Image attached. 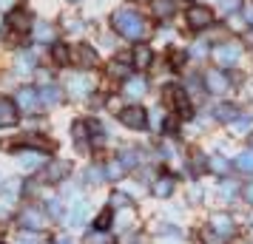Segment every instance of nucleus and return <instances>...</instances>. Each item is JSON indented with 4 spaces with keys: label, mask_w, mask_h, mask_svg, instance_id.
Segmentation results:
<instances>
[{
    "label": "nucleus",
    "mask_w": 253,
    "mask_h": 244,
    "mask_svg": "<svg viewBox=\"0 0 253 244\" xmlns=\"http://www.w3.org/2000/svg\"><path fill=\"white\" fill-rule=\"evenodd\" d=\"M111 23H114V29L123 37H128V40H142V35H145V20H142V14H139L137 9H131V6L117 9L114 17H111Z\"/></svg>",
    "instance_id": "nucleus-1"
},
{
    "label": "nucleus",
    "mask_w": 253,
    "mask_h": 244,
    "mask_svg": "<svg viewBox=\"0 0 253 244\" xmlns=\"http://www.w3.org/2000/svg\"><path fill=\"white\" fill-rule=\"evenodd\" d=\"M120 122H123L126 128L145 131V128H148V114H145V108H142V105H128V108L120 111Z\"/></svg>",
    "instance_id": "nucleus-2"
},
{
    "label": "nucleus",
    "mask_w": 253,
    "mask_h": 244,
    "mask_svg": "<svg viewBox=\"0 0 253 244\" xmlns=\"http://www.w3.org/2000/svg\"><path fill=\"white\" fill-rule=\"evenodd\" d=\"M213 60H216L219 66H225V69H233V66L242 60V48L236 46V43L216 46V48H213Z\"/></svg>",
    "instance_id": "nucleus-3"
},
{
    "label": "nucleus",
    "mask_w": 253,
    "mask_h": 244,
    "mask_svg": "<svg viewBox=\"0 0 253 244\" xmlns=\"http://www.w3.org/2000/svg\"><path fill=\"white\" fill-rule=\"evenodd\" d=\"M211 23H213L211 9H205V6H191L188 9V26L191 29H208Z\"/></svg>",
    "instance_id": "nucleus-4"
},
{
    "label": "nucleus",
    "mask_w": 253,
    "mask_h": 244,
    "mask_svg": "<svg viewBox=\"0 0 253 244\" xmlns=\"http://www.w3.org/2000/svg\"><path fill=\"white\" fill-rule=\"evenodd\" d=\"M14 103H17V108L20 111H37V105H40V94L37 91H32V88H20L17 91V97H14Z\"/></svg>",
    "instance_id": "nucleus-5"
},
{
    "label": "nucleus",
    "mask_w": 253,
    "mask_h": 244,
    "mask_svg": "<svg viewBox=\"0 0 253 244\" xmlns=\"http://www.w3.org/2000/svg\"><path fill=\"white\" fill-rule=\"evenodd\" d=\"M91 88H94L91 77H85V74H74V77H69V94L71 97H85Z\"/></svg>",
    "instance_id": "nucleus-6"
},
{
    "label": "nucleus",
    "mask_w": 253,
    "mask_h": 244,
    "mask_svg": "<svg viewBox=\"0 0 253 244\" xmlns=\"http://www.w3.org/2000/svg\"><path fill=\"white\" fill-rule=\"evenodd\" d=\"M17 114H20L17 103L0 97V125H14V122H17Z\"/></svg>",
    "instance_id": "nucleus-7"
},
{
    "label": "nucleus",
    "mask_w": 253,
    "mask_h": 244,
    "mask_svg": "<svg viewBox=\"0 0 253 244\" xmlns=\"http://www.w3.org/2000/svg\"><path fill=\"white\" fill-rule=\"evenodd\" d=\"M151 60H154V51H151V46H145V43H137V46H134V54H131V63H134L137 69H148Z\"/></svg>",
    "instance_id": "nucleus-8"
},
{
    "label": "nucleus",
    "mask_w": 253,
    "mask_h": 244,
    "mask_svg": "<svg viewBox=\"0 0 253 244\" xmlns=\"http://www.w3.org/2000/svg\"><path fill=\"white\" fill-rule=\"evenodd\" d=\"M205 80H208V91L211 94H225L228 91V77H225L222 71H208Z\"/></svg>",
    "instance_id": "nucleus-9"
},
{
    "label": "nucleus",
    "mask_w": 253,
    "mask_h": 244,
    "mask_svg": "<svg viewBox=\"0 0 253 244\" xmlns=\"http://www.w3.org/2000/svg\"><path fill=\"white\" fill-rule=\"evenodd\" d=\"M20 224L29 227V230H43V227H46V219H43L37 210H23V213H20Z\"/></svg>",
    "instance_id": "nucleus-10"
},
{
    "label": "nucleus",
    "mask_w": 253,
    "mask_h": 244,
    "mask_svg": "<svg viewBox=\"0 0 253 244\" xmlns=\"http://www.w3.org/2000/svg\"><path fill=\"white\" fill-rule=\"evenodd\" d=\"M43 165V153L40 151H23L20 153V168L23 171H37Z\"/></svg>",
    "instance_id": "nucleus-11"
},
{
    "label": "nucleus",
    "mask_w": 253,
    "mask_h": 244,
    "mask_svg": "<svg viewBox=\"0 0 253 244\" xmlns=\"http://www.w3.org/2000/svg\"><path fill=\"white\" fill-rule=\"evenodd\" d=\"M74 57H77V63H80V66H94V63H97V51H94V48H88L85 43H80V46L74 48Z\"/></svg>",
    "instance_id": "nucleus-12"
},
{
    "label": "nucleus",
    "mask_w": 253,
    "mask_h": 244,
    "mask_svg": "<svg viewBox=\"0 0 253 244\" xmlns=\"http://www.w3.org/2000/svg\"><path fill=\"white\" fill-rule=\"evenodd\" d=\"M126 94L128 97H134V100H139V97L145 94V82H142V77H128L126 80Z\"/></svg>",
    "instance_id": "nucleus-13"
},
{
    "label": "nucleus",
    "mask_w": 253,
    "mask_h": 244,
    "mask_svg": "<svg viewBox=\"0 0 253 244\" xmlns=\"http://www.w3.org/2000/svg\"><path fill=\"white\" fill-rule=\"evenodd\" d=\"M213 230L219 233V236H233V219L230 216H213Z\"/></svg>",
    "instance_id": "nucleus-14"
},
{
    "label": "nucleus",
    "mask_w": 253,
    "mask_h": 244,
    "mask_svg": "<svg viewBox=\"0 0 253 244\" xmlns=\"http://www.w3.org/2000/svg\"><path fill=\"white\" fill-rule=\"evenodd\" d=\"M9 23H12V29L29 32V29H32V14H29V12H14L12 17H9Z\"/></svg>",
    "instance_id": "nucleus-15"
},
{
    "label": "nucleus",
    "mask_w": 253,
    "mask_h": 244,
    "mask_svg": "<svg viewBox=\"0 0 253 244\" xmlns=\"http://www.w3.org/2000/svg\"><path fill=\"white\" fill-rule=\"evenodd\" d=\"M85 216H88V205H85V202H77V205H74V210H71V216H69V224L80 227L83 221H85Z\"/></svg>",
    "instance_id": "nucleus-16"
},
{
    "label": "nucleus",
    "mask_w": 253,
    "mask_h": 244,
    "mask_svg": "<svg viewBox=\"0 0 253 244\" xmlns=\"http://www.w3.org/2000/svg\"><path fill=\"white\" fill-rule=\"evenodd\" d=\"M171 190H173V179L171 176H162V179L154 182V196H171Z\"/></svg>",
    "instance_id": "nucleus-17"
},
{
    "label": "nucleus",
    "mask_w": 253,
    "mask_h": 244,
    "mask_svg": "<svg viewBox=\"0 0 253 244\" xmlns=\"http://www.w3.org/2000/svg\"><path fill=\"white\" fill-rule=\"evenodd\" d=\"M173 12H176V3H173V0H154V14L171 17Z\"/></svg>",
    "instance_id": "nucleus-18"
},
{
    "label": "nucleus",
    "mask_w": 253,
    "mask_h": 244,
    "mask_svg": "<svg viewBox=\"0 0 253 244\" xmlns=\"http://www.w3.org/2000/svg\"><path fill=\"white\" fill-rule=\"evenodd\" d=\"M40 100H43L46 105H54V103H60V100H63V91H60V88H54V85H46V88L40 91Z\"/></svg>",
    "instance_id": "nucleus-19"
},
{
    "label": "nucleus",
    "mask_w": 253,
    "mask_h": 244,
    "mask_svg": "<svg viewBox=\"0 0 253 244\" xmlns=\"http://www.w3.org/2000/svg\"><path fill=\"white\" fill-rule=\"evenodd\" d=\"M236 168H239V171H245V174H253V151L242 153L239 159H236Z\"/></svg>",
    "instance_id": "nucleus-20"
},
{
    "label": "nucleus",
    "mask_w": 253,
    "mask_h": 244,
    "mask_svg": "<svg viewBox=\"0 0 253 244\" xmlns=\"http://www.w3.org/2000/svg\"><path fill=\"white\" fill-rule=\"evenodd\" d=\"M37 242H40L37 230H29V227H26V230L17 233V244H37Z\"/></svg>",
    "instance_id": "nucleus-21"
},
{
    "label": "nucleus",
    "mask_w": 253,
    "mask_h": 244,
    "mask_svg": "<svg viewBox=\"0 0 253 244\" xmlns=\"http://www.w3.org/2000/svg\"><path fill=\"white\" fill-rule=\"evenodd\" d=\"M37 40H40V43H51V40H54V29L48 23L37 26Z\"/></svg>",
    "instance_id": "nucleus-22"
},
{
    "label": "nucleus",
    "mask_w": 253,
    "mask_h": 244,
    "mask_svg": "<svg viewBox=\"0 0 253 244\" xmlns=\"http://www.w3.org/2000/svg\"><path fill=\"white\" fill-rule=\"evenodd\" d=\"M63 174H69V165L66 162H51L48 165V179H60Z\"/></svg>",
    "instance_id": "nucleus-23"
},
{
    "label": "nucleus",
    "mask_w": 253,
    "mask_h": 244,
    "mask_svg": "<svg viewBox=\"0 0 253 244\" xmlns=\"http://www.w3.org/2000/svg\"><path fill=\"white\" fill-rule=\"evenodd\" d=\"M35 69V57H32V54H17V71H32Z\"/></svg>",
    "instance_id": "nucleus-24"
},
{
    "label": "nucleus",
    "mask_w": 253,
    "mask_h": 244,
    "mask_svg": "<svg viewBox=\"0 0 253 244\" xmlns=\"http://www.w3.org/2000/svg\"><path fill=\"white\" fill-rule=\"evenodd\" d=\"M108 224H111V208H105L103 213L97 216V221H94V227H97V230H105Z\"/></svg>",
    "instance_id": "nucleus-25"
},
{
    "label": "nucleus",
    "mask_w": 253,
    "mask_h": 244,
    "mask_svg": "<svg viewBox=\"0 0 253 244\" xmlns=\"http://www.w3.org/2000/svg\"><path fill=\"white\" fill-rule=\"evenodd\" d=\"M216 116H219V119H228V122H230V119H236V108H233V105H219V108H216Z\"/></svg>",
    "instance_id": "nucleus-26"
},
{
    "label": "nucleus",
    "mask_w": 253,
    "mask_h": 244,
    "mask_svg": "<svg viewBox=\"0 0 253 244\" xmlns=\"http://www.w3.org/2000/svg\"><path fill=\"white\" fill-rule=\"evenodd\" d=\"M69 54H71V51L63 46V43H54V60H57L60 66H63V63H69Z\"/></svg>",
    "instance_id": "nucleus-27"
},
{
    "label": "nucleus",
    "mask_w": 253,
    "mask_h": 244,
    "mask_svg": "<svg viewBox=\"0 0 253 244\" xmlns=\"http://www.w3.org/2000/svg\"><path fill=\"white\" fill-rule=\"evenodd\" d=\"M239 6H242V0H219V9H222V14H233Z\"/></svg>",
    "instance_id": "nucleus-28"
},
{
    "label": "nucleus",
    "mask_w": 253,
    "mask_h": 244,
    "mask_svg": "<svg viewBox=\"0 0 253 244\" xmlns=\"http://www.w3.org/2000/svg\"><path fill=\"white\" fill-rule=\"evenodd\" d=\"M230 131H233V134H248V131H251V119H233V125H230Z\"/></svg>",
    "instance_id": "nucleus-29"
},
{
    "label": "nucleus",
    "mask_w": 253,
    "mask_h": 244,
    "mask_svg": "<svg viewBox=\"0 0 253 244\" xmlns=\"http://www.w3.org/2000/svg\"><path fill=\"white\" fill-rule=\"evenodd\" d=\"M131 216H134L131 208H123V210H120V219H117V227H120V230H126L128 224H131Z\"/></svg>",
    "instance_id": "nucleus-30"
},
{
    "label": "nucleus",
    "mask_w": 253,
    "mask_h": 244,
    "mask_svg": "<svg viewBox=\"0 0 253 244\" xmlns=\"http://www.w3.org/2000/svg\"><path fill=\"white\" fill-rule=\"evenodd\" d=\"M123 168H126L123 162H111L105 168V176H108V179H120V176H123Z\"/></svg>",
    "instance_id": "nucleus-31"
},
{
    "label": "nucleus",
    "mask_w": 253,
    "mask_h": 244,
    "mask_svg": "<svg viewBox=\"0 0 253 244\" xmlns=\"http://www.w3.org/2000/svg\"><path fill=\"white\" fill-rule=\"evenodd\" d=\"M103 171H100V168H88V171H85V182H88V185H100V182H103Z\"/></svg>",
    "instance_id": "nucleus-32"
},
{
    "label": "nucleus",
    "mask_w": 253,
    "mask_h": 244,
    "mask_svg": "<svg viewBox=\"0 0 253 244\" xmlns=\"http://www.w3.org/2000/svg\"><path fill=\"white\" fill-rule=\"evenodd\" d=\"M205 54H208V46L202 43V40H196L194 46H191V57H194V60H202Z\"/></svg>",
    "instance_id": "nucleus-33"
},
{
    "label": "nucleus",
    "mask_w": 253,
    "mask_h": 244,
    "mask_svg": "<svg viewBox=\"0 0 253 244\" xmlns=\"http://www.w3.org/2000/svg\"><path fill=\"white\" fill-rule=\"evenodd\" d=\"M120 162L126 165V168H134V165L139 162V156H137V151H126L123 156H120Z\"/></svg>",
    "instance_id": "nucleus-34"
},
{
    "label": "nucleus",
    "mask_w": 253,
    "mask_h": 244,
    "mask_svg": "<svg viewBox=\"0 0 253 244\" xmlns=\"http://www.w3.org/2000/svg\"><path fill=\"white\" fill-rule=\"evenodd\" d=\"M202 242L205 244H222V236H219L216 230H205L202 233Z\"/></svg>",
    "instance_id": "nucleus-35"
},
{
    "label": "nucleus",
    "mask_w": 253,
    "mask_h": 244,
    "mask_svg": "<svg viewBox=\"0 0 253 244\" xmlns=\"http://www.w3.org/2000/svg\"><path fill=\"white\" fill-rule=\"evenodd\" d=\"M211 168H213L216 174H225V171H228V162H225L222 156H213V159H211Z\"/></svg>",
    "instance_id": "nucleus-36"
},
{
    "label": "nucleus",
    "mask_w": 253,
    "mask_h": 244,
    "mask_svg": "<svg viewBox=\"0 0 253 244\" xmlns=\"http://www.w3.org/2000/svg\"><path fill=\"white\" fill-rule=\"evenodd\" d=\"M242 20L248 26H253V3H248V6H242Z\"/></svg>",
    "instance_id": "nucleus-37"
},
{
    "label": "nucleus",
    "mask_w": 253,
    "mask_h": 244,
    "mask_svg": "<svg viewBox=\"0 0 253 244\" xmlns=\"http://www.w3.org/2000/svg\"><path fill=\"white\" fill-rule=\"evenodd\" d=\"M219 193H222V199H233V196H230V193H236V185H233V182H225V185H222V190H219Z\"/></svg>",
    "instance_id": "nucleus-38"
},
{
    "label": "nucleus",
    "mask_w": 253,
    "mask_h": 244,
    "mask_svg": "<svg viewBox=\"0 0 253 244\" xmlns=\"http://www.w3.org/2000/svg\"><path fill=\"white\" fill-rule=\"evenodd\" d=\"M111 202H114V208H128V199H126V193H114V199H111Z\"/></svg>",
    "instance_id": "nucleus-39"
},
{
    "label": "nucleus",
    "mask_w": 253,
    "mask_h": 244,
    "mask_svg": "<svg viewBox=\"0 0 253 244\" xmlns=\"http://www.w3.org/2000/svg\"><path fill=\"white\" fill-rule=\"evenodd\" d=\"M51 213H54V216H60V213H63V205H60V202H51Z\"/></svg>",
    "instance_id": "nucleus-40"
},
{
    "label": "nucleus",
    "mask_w": 253,
    "mask_h": 244,
    "mask_svg": "<svg viewBox=\"0 0 253 244\" xmlns=\"http://www.w3.org/2000/svg\"><path fill=\"white\" fill-rule=\"evenodd\" d=\"M245 196H248V202H251V205H253V182H251V185H248V187H245Z\"/></svg>",
    "instance_id": "nucleus-41"
},
{
    "label": "nucleus",
    "mask_w": 253,
    "mask_h": 244,
    "mask_svg": "<svg viewBox=\"0 0 253 244\" xmlns=\"http://www.w3.org/2000/svg\"><path fill=\"white\" fill-rule=\"evenodd\" d=\"M14 6V0H0V9H12Z\"/></svg>",
    "instance_id": "nucleus-42"
},
{
    "label": "nucleus",
    "mask_w": 253,
    "mask_h": 244,
    "mask_svg": "<svg viewBox=\"0 0 253 244\" xmlns=\"http://www.w3.org/2000/svg\"><path fill=\"white\" fill-rule=\"evenodd\" d=\"M57 244H74V242H71V239H60Z\"/></svg>",
    "instance_id": "nucleus-43"
},
{
    "label": "nucleus",
    "mask_w": 253,
    "mask_h": 244,
    "mask_svg": "<svg viewBox=\"0 0 253 244\" xmlns=\"http://www.w3.org/2000/svg\"><path fill=\"white\" fill-rule=\"evenodd\" d=\"M251 148H253V137H251Z\"/></svg>",
    "instance_id": "nucleus-44"
},
{
    "label": "nucleus",
    "mask_w": 253,
    "mask_h": 244,
    "mask_svg": "<svg viewBox=\"0 0 253 244\" xmlns=\"http://www.w3.org/2000/svg\"><path fill=\"white\" fill-rule=\"evenodd\" d=\"M71 3H77V0H71Z\"/></svg>",
    "instance_id": "nucleus-45"
}]
</instances>
